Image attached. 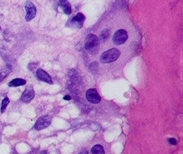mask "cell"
Returning a JSON list of instances; mask_svg holds the SVG:
<instances>
[{
	"label": "cell",
	"instance_id": "cell-18",
	"mask_svg": "<svg viewBox=\"0 0 183 154\" xmlns=\"http://www.w3.org/2000/svg\"><path fill=\"white\" fill-rule=\"evenodd\" d=\"M78 154H89L88 151H86V150H82Z\"/></svg>",
	"mask_w": 183,
	"mask_h": 154
},
{
	"label": "cell",
	"instance_id": "cell-9",
	"mask_svg": "<svg viewBox=\"0 0 183 154\" xmlns=\"http://www.w3.org/2000/svg\"><path fill=\"white\" fill-rule=\"evenodd\" d=\"M36 75L38 78L43 81L46 82L49 84H52L53 83L51 76L41 68H39L38 70L36 72Z\"/></svg>",
	"mask_w": 183,
	"mask_h": 154
},
{
	"label": "cell",
	"instance_id": "cell-1",
	"mask_svg": "<svg viewBox=\"0 0 183 154\" xmlns=\"http://www.w3.org/2000/svg\"><path fill=\"white\" fill-rule=\"evenodd\" d=\"M100 46V41L98 38L93 34H89L85 39V48L92 55L98 52Z\"/></svg>",
	"mask_w": 183,
	"mask_h": 154
},
{
	"label": "cell",
	"instance_id": "cell-8",
	"mask_svg": "<svg viewBox=\"0 0 183 154\" xmlns=\"http://www.w3.org/2000/svg\"><path fill=\"white\" fill-rule=\"evenodd\" d=\"M85 20V15L82 13H78L71 19V23L75 28H82Z\"/></svg>",
	"mask_w": 183,
	"mask_h": 154
},
{
	"label": "cell",
	"instance_id": "cell-5",
	"mask_svg": "<svg viewBox=\"0 0 183 154\" xmlns=\"http://www.w3.org/2000/svg\"><path fill=\"white\" fill-rule=\"evenodd\" d=\"M27 14L25 16V20L27 21H30L36 16L37 9L34 4L30 1H27L25 4Z\"/></svg>",
	"mask_w": 183,
	"mask_h": 154
},
{
	"label": "cell",
	"instance_id": "cell-2",
	"mask_svg": "<svg viewBox=\"0 0 183 154\" xmlns=\"http://www.w3.org/2000/svg\"><path fill=\"white\" fill-rule=\"evenodd\" d=\"M120 51L117 48H112L103 52L100 57L102 63H110L117 61L120 56Z\"/></svg>",
	"mask_w": 183,
	"mask_h": 154
},
{
	"label": "cell",
	"instance_id": "cell-15",
	"mask_svg": "<svg viewBox=\"0 0 183 154\" xmlns=\"http://www.w3.org/2000/svg\"><path fill=\"white\" fill-rule=\"evenodd\" d=\"M110 33V30L108 29H105L103 31L101 35V39L102 41H105L108 38H109V35Z\"/></svg>",
	"mask_w": 183,
	"mask_h": 154
},
{
	"label": "cell",
	"instance_id": "cell-17",
	"mask_svg": "<svg viewBox=\"0 0 183 154\" xmlns=\"http://www.w3.org/2000/svg\"><path fill=\"white\" fill-rule=\"evenodd\" d=\"M169 142L170 144H173V145H176L177 144V141L176 139L175 138H170L169 139Z\"/></svg>",
	"mask_w": 183,
	"mask_h": 154
},
{
	"label": "cell",
	"instance_id": "cell-16",
	"mask_svg": "<svg viewBox=\"0 0 183 154\" xmlns=\"http://www.w3.org/2000/svg\"><path fill=\"white\" fill-rule=\"evenodd\" d=\"M37 67V64H36V63H30L28 65V68L31 71L36 69Z\"/></svg>",
	"mask_w": 183,
	"mask_h": 154
},
{
	"label": "cell",
	"instance_id": "cell-21",
	"mask_svg": "<svg viewBox=\"0 0 183 154\" xmlns=\"http://www.w3.org/2000/svg\"><path fill=\"white\" fill-rule=\"evenodd\" d=\"M1 26H0V30H1Z\"/></svg>",
	"mask_w": 183,
	"mask_h": 154
},
{
	"label": "cell",
	"instance_id": "cell-7",
	"mask_svg": "<svg viewBox=\"0 0 183 154\" xmlns=\"http://www.w3.org/2000/svg\"><path fill=\"white\" fill-rule=\"evenodd\" d=\"M34 96L35 92L33 86L32 85L27 86L22 95L21 99L24 102H29L34 99Z\"/></svg>",
	"mask_w": 183,
	"mask_h": 154
},
{
	"label": "cell",
	"instance_id": "cell-20",
	"mask_svg": "<svg viewBox=\"0 0 183 154\" xmlns=\"http://www.w3.org/2000/svg\"><path fill=\"white\" fill-rule=\"evenodd\" d=\"M1 134L0 133V139H1Z\"/></svg>",
	"mask_w": 183,
	"mask_h": 154
},
{
	"label": "cell",
	"instance_id": "cell-19",
	"mask_svg": "<svg viewBox=\"0 0 183 154\" xmlns=\"http://www.w3.org/2000/svg\"><path fill=\"white\" fill-rule=\"evenodd\" d=\"M64 99H65V100H71V97L69 96V95H66V96H64Z\"/></svg>",
	"mask_w": 183,
	"mask_h": 154
},
{
	"label": "cell",
	"instance_id": "cell-3",
	"mask_svg": "<svg viewBox=\"0 0 183 154\" xmlns=\"http://www.w3.org/2000/svg\"><path fill=\"white\" fill-rule=\"evenodd\" d=\"M52 117L50 115H45L38 119L34 125V128L38 131L42 130L50 125Z\"/></svg>",
	"mask_w": 183,
	"mask_h": 154
},
{
	"label": "cell",
	"instance_id": "cell-11",
	"mask_svg": "<svg viewBox=\"0 0 183 154\" xmlns=\"http://www.w3.org/2000/svg\"><path fill=\"white\" fill-rule=\"evenodd\" d=\"M59 5L61 7L64 13L66 15H70L71 13V5L67 1H60Z\"/></svg>",
	"mask_w": 183,
	"mask_h": 154
},
{
	"label": "cell",
	"instance_id": "cell-4",
	"mask_svg": "<svg viewBox=\"0 0 183 154\" xmlns=\"http://www.w3.org/2000/svg\"><path fill=\"white\" fill-rule=\"evenodd\" d=\"M128 33L124 29H120L116 31L113 36V43L116 45H122L127 41Z\"/></svg>",
	"mask_w": 183,
	"mask_h": 154
},
{
	"label": "cell",
	"instance_id": "cell-10",
	"mask_svg": "<svg viewBox=\"0 0 183 154\" xmlns=\"http://www.w3.org/2000/svg\"><path fill=\"white\" fill-rule=\"evenodd\" d=\"M13 68L11 65L9 64L4 66L2 68H0V83L5 79L7 76L10 75L12 72Z\"/></svg>",
	"mask_w": 183,
	"mask_h": 154
},
{
	"label": "cell",
	"instance_id": "cell-6",
	"mask_svg": "<svg viewBox=\"0 0 183 154\" xmlns=\"http://www.w3.org/2000/svg\"><path fill=\"white\" fill-rule=\"evenodd\" d=\"M86 97L89 102L93 104H98L101 101V96L95 88H90L87 91Z\"/></svg>",
	"mask_w": 183,
	"mask_h": 154
},
{
	"label": "cell",
	"instance_id": "cell-13",
	"mask_svg": "<svg viewBox=\"0 0 183 154\" xmlns=\"http://www.w3.org/2000/svg\"><path fill=\"white\" fill-rule=\"evenodd\" d=\"M92 154H105V151L101 144L95 145L92 148Z\"/></svg>",
	"mask_w": 183,
	"mask_h": 154
},
{
	"label": "cell",
	"instance_id": "cell-12",
	"mask_svg": "<svg viewBox=\"0 0 183 154\" xmlns=\"http://www.w3.org/2000/svg\"><path fill=\"white\" fill-rule=\"evenodd\" d=\"M27 83V81L23 79H21V78H16V79H14L12 81H11L8 85L10 87H18L20 86L25 85Z\"/></svg>",
	"mask_w": 183,
	"mask_h": 154
},
{
	"label": "cell",
	"instance_id": "cell-14",
	"mask_svg": "<svg viewBox=\"0 0 183 154\" xmlns=\"http://www.w3.org/2000/svg\"><path fill=\"white\" fill-rule=\"evenodd\" d=\"M10 103V101L8 97H5L2 102V104H1V113H4L5 112V111L7 109V107L8 104H9Z\"/></svg>",
	"mask_w": 183,
	"mask_h": 154
}]
</instances>
